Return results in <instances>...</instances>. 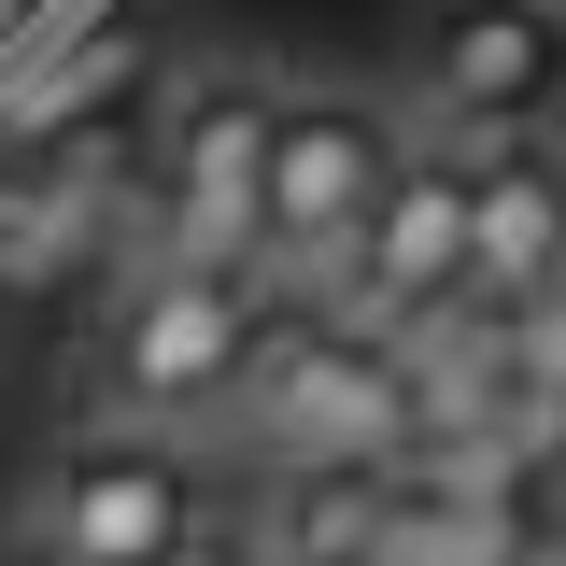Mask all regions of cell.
Returning a JSON list of instances; mask_svg holds the SVG:
<instances>
[{
	"instance_id": "11",
	"label": "cell",
	"mask_w": 566,
	"mask_h": 566,
	"mask_svg": "<svg viewBox=\"0 0 566 566\" xmlns=\"http://www.w3.org/2000/svg\"><path fill=\"white\" fill-rule=\"evenodd\" d=\"M0 566H71V553H43V538H29V524H14V538H0Z\"/></svg>"
},
{
	"instance_id": "12",
	"label": "cell",
	"mask_w": 566,
	"mask_h": 566,
	"mask_svg": "<svg viewBox=\"0 0 566 566\" xmlns=\"http://www.w3.org/2000/svg\"><path fill=\"white\" fill-rule=\"evenodd\" d=\"M538 312H566V255H553V283H538Z\"/></svg>"
},
{
	"instance_id": "2",
	"label": "cell",
	"mask_w": 566,
	"mask_h": 566,
	"mask_svg": "<svg viewBox=\"0 0 566 566\" xmlns=\"http://www.w3.org/2000/svg\"><path fill=\"white\" fill-rule=\"evenodd\" d=\"M270 142L283 85L241 57H199L156 85V255L185 270H270Z\"/></svg>"
},
{
	"instance_id": "6",
	"label": "cell",
	"mask_w": 566,
	"mask_h": 566,
	"mask_svg": "<svg viewBox=\"0 0 566 566\" xmlns=\"http://www.w3.org/2000/svg\"><path fill=\"white\" fill-rule=\"evenodd\" d=\"M199 468L156 439V424H99V439H71L57 468L29 482V538L71 566H170L199 538Z\"/></svg>"
},
{
	"instance_id": "7",
	"label": "cell",
	"mask_w": 566,
	"mask_h": 566,
	"mask_svg": "<svg viewBox=\"0 0 566 566\" xmlns=\"http://www.w3.org/2000/svg\"><path fill=\"white\" fill-rule=\"evenodd\" d=\"M411 142L382 128L368 99H283V142H270V270H326L368 212L397 199Z\"/></svg>"
},
{
	"instance_id": "10",
	"label": "cell",
	"mask_w": 566,
	"mask_h": 566,
	"mask_svg": "<svg viewBox=\"0 0 566 566\" xmlns=\"http://www.w3.org/2000/svg\"><path fill=\"white\" fill-rule=\"evenodd\" d=\"M170 566H270V553H255L241 524H199V538H185V553H170Z\"/></svg>"
},
{
	"instance_id": "1",
	"label": "cell",
	"mask_w": 566,
	"mask_h": 566,
	"mask_svg": "<svg viewBox=\"0 0 566 566\" xmlns=\"http://www.w3.org/2000/svg\"><path fill=\"white\" fill-rule=\"evenodd\" d=\"M241 453H270L283 482H326V468H382L424 439V382L397 340H368L340 312H297L255 340V382H241Z\"/></svg>"
},
{
	"instance_id": "4",
	"label": "cell",
	"mask_w": 566,
	"mask_h": 566,
	"mask_svg": "<svg viewBox=\"0 0 566 566\" xmlns=\"http://www.w3.org/2000/svg\"><path fill=\"white\" fill-rule=\"evenodd\" d=\"M411 114L439 142H538L566 114V0H424L411 14Z\"/></svg>"
},
{
	"instance_id": "5",
	"label": "cell",
	"mask_w": 566,
	"mask_h": 566,
	"mask_svg": "<svg viewBox=\"0 0 566 566\" xmlns=\"http://www.w3.org/2000/svg\"><path fill=\"white\" fill-rule=\"evenodd\" d=\"M468 212H482V170H468L453 142L411 156L397 199L312 270V312H340V326H368V340H424L439 312H468Z\"/></svg>"
},
{
	"instance_id": "3",
	"label": "cell",
	"mask_w": 566,
	"mask_h": 566,
	"mask_svg": "<svg viewBox=\"0 0 566 566\" xmlns=\"http://www.w3.org/2000/svg\"><path fill=\"white\" fill-rule=\"evenodd\" d=\"M255 270H185V255H156V270L114 283V312H99V411L114 424H227L241 411V382H255Z\"/></svg>"
},
{
	"instance_id": "9",
	"label": "cell",
	"mask_w": 566,
	"mask_h": 566,
	"mask_svg": "<svg viewBox=\"0 0 566 566\" xmlns=\"http://www.w3.org/2000/svg\"><path fill=\"white\" fill-rule=\"evenodd\" d=\"M397 553H411V482H382V468H326L270 524V566H397Z\"/></svg>"
},
{
	"instance_id": "8",
	"label": "cell",
	"mask_w": 566,
	"mask_h": 566,
	"mask_svg": "<svg viewBox=\"0 0 566 566\" xmlns=\"http://www.w3.org/2000/svg\"><path fill=\"white\" fill-rule=\"evenodd\" d=\"M453 156H468V142H453ZM468 170H482L468 297H482V312H538V283H553V255H566V156H553V128L538 142H482Z\"/></svg>"
}]
</instances>
